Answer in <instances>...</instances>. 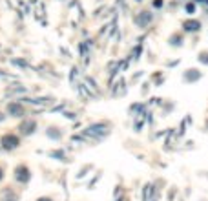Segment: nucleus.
Listing matches in <instances>:
<instances>
[{"label":"nucleus","mask_w":208,"mask_h":201,"mask_svg":"<svg viewBox=\"0 0 208 201\" xmlns=\"http://www.w3.org/2000/svg\"><path fill=\"white\" fill-rule=\"evenodd\" d=\"M37 201H53V199H51V198H38Z\"/></svg>","instance_id":"nucleus-7"},{"label":"nucleus","mask_w":208,"mask_h":201,"mask_svg":"<svg viewBox=\"0 0 208 201\" xmlns=\"http://www.w3.org/2000/svg\"><path fill=\"white\" fill-rule=\"evenodd\" d=\"M35 128H37V123H35V121H26V123H22V124H20V132H22L24 135L33 134V132H35Z\"/></svg>","instance_id":"nucleus-4"},{"label":"nucleus","mask_w":208,"mask_h":201,"mask_svg":"<svg viewBox=\"0 0 208 201\" xmlns=\"http://www.w3.org/2000/svg\"><path fill=\"white\" fill-rule=\"evenodd\" d=\"M7 112L13 115V117H22V113H24V108L20 106V104H15V103H11L7 106Z\"/></svg>","instance_id":"nucleus-5"},{"label":"nucleus","mask_w":208,"mask_h":201,"mask_svg":"<svg viewBox=\"0 0 208 201\" xmlns=\"http://www.w3.org/2000/svg\"><path fill=\"white\" fill-rule=\"evenodd\" d=\"M86 134L88 135H95L97 139H101L102 135H106V126L104 124H91V126H88V130H86Z\"/></svg>","instance_id":"nucleus-3"},{"label":"nucleus","mask_w":208,"mask_h":201,"mask_svg":"<svg viewBox=\"0 0 208 201\" xmlns=\"http://www.w3.org/2000/svg\"><path fill=\"white\" fill-rule=\"evenodd\" d=\"M15 179H17V183H22V185L29 183V181H31V170H29L26 165L15 167Z\"/></svg>","instance_id":"nucleus-1"},{"label":"nucleus","mask_w":208,"mask_h":201,"mask_svg":"<svg viewBox=\"0 0 208 201\" xmlns=\"http://www.w3.org/2000/svg\"><path fill=\"white\" fill-rule=\"evenodd\" d=\"M0 144H2L4 150H15V148L20 146V139H18L15 134H6V135H2V139H0Z\"/></svg>","instance_id":"nucleus-2"},{"label":"nucleus","mask_w":208,"mask_h":201,"mask_svg":"<svg viewBox=\"0 0 208 201\" xmlns=\"http://www.w3.org/2000/svg\"><path fill=\"white\" fill-rule=\"evenodd\" d=\"M2 179H4V168L0 167V181H2Z\"/></svg>","instance_id":"nucleus-8"},{"label":"nucleus","mask_w":208,"mask_h":201,"mask_svg":"<svg viewBox=\"0 0 208 201\" xmlns=\"http://www.w3.org/2000/svg\"><path fill=\"white\" fill-rule=\"evenodd\" d=\"M53 157H57V159H64V154L62 152H51Z\"/></svg>","instance_id":"nucleus-6"}]
</instances>
